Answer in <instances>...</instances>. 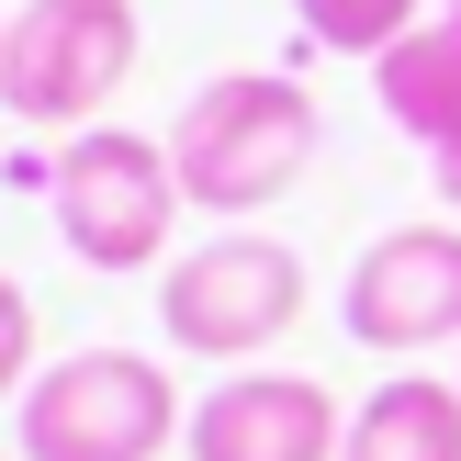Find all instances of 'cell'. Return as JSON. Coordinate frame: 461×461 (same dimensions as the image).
<instances>
[{
	"label": "cell",
	"mask_w": 461,
	"mask_h": 461,
	"mask_svg": "<svg viewBox=\"0 0 461 461\" xmlns=\"http://www.w3.org/2000/svg\"><path fill=\"white\" fill-rule=\"evenodd\" d=\"M23 383H34V304H23V282L0 270V405H23Z\"/></svg>",
	"instance_id": "obj_11"
},
{
	"label": "cell",
	"mask_w": 461,
	"mask_h": 461,
	"mask_svg": "<svg viewBox=\"0 0 461 461\" xmlns=\"http://www.w3.org/2000/svg\"><path fill=\"white\" fill-rule=\"evenodd\" d=\"M315 147H327V113H315V90L282 79V68H225V79H203L192 102L169 113L180 203H192V214H225V225L270 214V203L315 169Z\"/></svg>",
	"instance_id": "obj_1"
},
{
	"label": "cell",
	"mask_w": 461,
	"mask_h": 461,
	"mask_svg": "<svg viewBox=\"0 0 461 461\" xmlns=\"http://www.w3.org/2000/svg\"><path fill=\"white\" fill-rule=\"evenodd\" d=\"M180 428H192L180 383L158 360H135V349H68L12 405L23 461H158Z\"/></svg>",
	"instance_id": "obj_3"
},
{
	"label": "cell",
	"mask_w": 461,
	"mask_h": 461,
	"mask_svg": "<svg viewBox=\"0 0 461 461\" xmlns=\"http://www.w3.org/2000/svg\"><path fill=\"white\" fill-rule=\"evenodd\" d=\"M428 12H439V0H293L304 45H327V57H383V45L417 34Z\"/></svg>",
	"instance_id": "obj_10"
},
{
	"label": "cell",
	"mask_w": 461,
	"mask_h": 461,
	"mask_svg": "<svg viewBox=\"0 0 461 461\" xmlns=\"http://www.w3.org/2000/svg\"><path fill=\"white\" fill-rule=\"evenodd\" d=\"M0 23H12V12H0Z\"/></svg>",
	"instance_id": "obj_15"
},
{
	"label": "cell",
	"mask_w": 461,
	"mask_h": 461,
	"mask_svg": "<svg viewBox=\"0 0 461 461\" xmlns=\"http://www.w3.org/2000/svg\"><path fill=\"white\" fill-rule=\"evenodd\" d=\"M439 12H450V23H461V0H439Z\"/></svg>",
	"instance_id": "obj_13"
},
{
	"label": "cell",
	"mask_w": 461,
	"mask_h": 461,
	"mask_svg": "<svg viewBox=\"0 0 461 461\" xmlns=\"http://www.w3.org/2000/svg\"><path fill=\"white\" fill-rule=\"evenodd\" d=\"M428 180H439V203H450V214H461V135H450V147H439V158H428Z\"/></svg>",
	"instance_id": "obj_12"
},
{
	"label": "cell",
	"mask_w": 461,
	"mask_h": 461,
	"mask_svg": "<svg viewBox=\"0 0 461 461\" xmlns=\"http://www.w3.org/2000/svg\"><path fill=\"white\" fill-rule=\"evenodd\" d=\"M338 461H461V383L405 360L394 383H372V394L349 405Z\"/></svg>",
	"instance_id": "obj_8"
},
{
	"label": "cell",
	"mask_w": 461,
	"mask_h": 461,
	"mask_svg": "<svg viewBox=\"0 0 461 461\" xmlns=\"http://www.w3.org/2000/svg\"><path fill=\"white\" fill-rule=\"evenodd\" d=\"M0 461H23V450H0Z\"/></svg>",
	"instance_id": "obj_14"
},
{
	"label": "cell",
	"mask_w": 461,
	"mask_h": 461,
	"mask_svg": "<svg viewBox=\"0 0 461 461\" xmlns=\"http://www.w3.org/2000/svg\"><path fill=\"white\" fill-rule=\"evenodd\" d=\"M135 57H147L135 0H23L0 23V113L34 135H79L135 79Z\"/></svg>",
	"instance_id": "obj_4"
},
{
	"label": "cell",
	"mask_w": 461,
	"mask_h": 461,
	"mask_svg": "<svg viewBox=\"0 0 461 461\" xmlns=\"http://www.w3.org/2000/svg\"><path fill=\"white\" fill-rule=\"evenodd\" d=\"M338 327L360 338L372 360H428V349H461V225H394L349 259L338 282Z\"/></svg>",
	"instance_id": "obj_6"
},
{
	"label": "cell",
	"mask_w": 461,
	"mask_h": 461,
	"mask_svg": "<svg viewBox=\"0 0 461 461\" xmlns=\"http://www.w3.org/2000/svg\"><path fill=\"white\" fill-rule=\"evenodd\" d=\"M450 383H461V372H450Z\"/></svg>",
	"instance_id": "obj_16"
},
{
	"label": "cell",
	"mask_w": 461,
	"mask_h": 461,
	"mask_svg": "<svg viewBox=\"0 0 461 461\" xmlns=\"http://www.w3.org/2000/svg\"><path fill=\"white\" fill-rule=\"evenodd\" d=\"M293 315H304V259H293L270 225H225V237L180 248V259L158 270V327H169V349L214 360V372H248Z\"/></svg>",
	"instance_id": "obj_5"
},
{
	"label": "cell",
	"mask_w": 461,
	"mask_h": 461,
	"mask_svg": "<svg viewBox=\"0 0 461 461\" xmlns=\"http://www.w3.org/2000/svg\"><path fill=\"white\" fill-rule=\"evenodd\" d=\"M45 203H57V237L79 270H158L169 259V225L192 214L169 169V135H124V124H79L45 158Z\"/></svg>",
	"instance_id": "obj_2"
},
{
	"label": "cell",
	"mask_w": 461,
	"mask_h": 461,
	"mask_svg": "<svg viewBox=\"0 0 461 461\" xmlns=\"http://www.w3.org/2000/svg\"><path fill=\"white\" fill-rule=\"evenodd\" d=\"M372 102L394 113L428 158L461 135V23H450V12H428L417 34H394V45L372 57Z\"/></svg>",
	"instance_id": "obj_9"
},
{
	"label": "cell",
	"mask_w": 461,
	"mask_h": 461,
	"mask_svg": "<svg viewBox=\"0 0 461 461\" xmlns=\"http://www.w3.org/2000/svg\"><path fill=\"white\" fill-rule=\"evenodd\" d=\"M338 439H349V405L315 372H259V360L225 372L180 428L192 461H338Z\"/></svg>",
	"instance_id": "obj_7"
}]
</instances>
